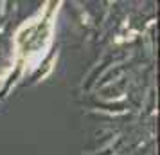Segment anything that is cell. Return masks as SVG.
Masks as SVG:
<instances>
[{
  "label": "cell",
  "instance_id": "1",
  "mask_svg": "<svg viewBox=\"0 0 160 155\" xmlns=\"http://www.w3.org/2000/svg\"><path fill=\"white\" fill-rule=\"evenodd\" d=\"M52 34V16L45 15L31 20L16 33V51L25 61L38 59L49 47Z\"/></svg>",
  "mask_w": 160,
  "mask_h": 155
}]
</instances>
